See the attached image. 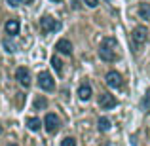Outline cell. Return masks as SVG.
Instances as JSON below:
<instances>
[{
	"label": "cell",
	"instance_id": "20",
	"mask_svg": "<svg viewBox=\"0 0 150 146\" xmlns=\"http://www.w3.org/2000/svg\"><path fill=\"white\" fill-rule=\"evenodd\" d=\"M8 4H10L11 8H15L17 4H21V0H8Z\"/></svg>",
	"mask_w": 150,
	"mask_h": 146
},
{
	"label": "cell",
	"instance_id": "2",
	"mask_svg": "<svg viewBox=\"0 0 150 146\" xmlns=\"http://www.w3.org/2000/svg\"><path fill=\"white\" fill-rule=\"evenodd\" d=\"M38 85H40L44 91H53L55 89V80L51 78L50 72H40L38 74Z\"/></svg>",
	"mask_w": 150,
	"mask_h": 146
},
{
	"label": "cell",
	"instance_id": "21",
	"mask_svg": "<svg viewBox=\"0 0 150 146\" xmlns=\"http://www.w3.org/2000/svg\"><path fill=\"white\" fill-rule=\"evenodd\" d=\"M21 4H33V0H21Z\"/></svg>",
	"mask_w": 150,
	"mask_h": 146
},
{
	"label": "cell",
	"instance_id": "24",
	"mask_svg": "<svg viewBox=\"0 0 150 146\" xmlns=\"http://www.w3.org/2000/svg\"><path fill=\"white\" fill-rule=\"evenodd\" d=\"M10 146H15V144H10Z\"/></svg>",
	"mask_w": 150,
	"mask_h": 146
},
{
	"label": "cell",
	"instance_id": "1",
	"mask_svg": "<svg viewBox=\"0 0 150 146\" xmlns=\"http://www.w3.org/2000/svg\"><path fill=\"white\" fill-rule=\"evenodd\" d=\"M118 42L116 38H105V40L101 42V48H99V57L103 61H108V63H114L118 61Z\"/></svg>",
	"mask_w": 150,
	"mask_h": 146
},
{
	"label": "cell",
	"instance_id": "8",
	"mask_svg": "<svg viewBox=\"0 0 150 146\" xmlns=\"http://www.w3.org/2000/svg\"><path fill=\"white\" fill-rule=\"evenodd\" d=\"M99 104H101V108L110 110V108H114V106L118 104V101L114 99V95H110V93H103L99 97Z\"/></svg>",
	"mask_w": 150,
	"mask_h": 146
},
{
	"label": "cell",
	"instance_id": "23",
	"mask_svg": "<svg viewBox=\"0 0 150 146\" xmlns=\"http://www.w3.org/2000/svg\"><path fill=\"white\" fill-rule=\"evenodd\" d=\"M53 2H61V0H53Z\"/></svg>",
	"mask_w": 150,
	"mask_h": 146
},
{
	"label": "cell",
	"instance_id": "14",
	"mask_svg": "<svg viewBox=\"0 0 150 146\" xmlns=\"http://www.w3.org/2000/svg\"><path fill=\"white\" fill-rule=\"evenodd\" d=\"M139 17L141 19H150V4H141L139 6Z\"/></svg>",
	"mask_w": 150,
	"mask_h": 146
},
{
	"label": "cell",
	"instance_id": "7",
	"mask_svg": "<svg viewBox=\"0 0 150 146\" xmlns=\"http://www.w3.org/2000/svg\"><path fill=\"white\" fill-rule=\"evenodd\" d=\"M105 82L110 85V87H122V74L116 72V70H110L105 76Z\"/></svg>",
	"mask_w": 150,
	"mask_h": 146
},
{
	"label": "cell",
	"instance_id": "19",
	"mask_svg": "<svg viewBox=\"0 0 150 146\" xmlns=\"http://www.w3.org/2000/svg\"><path fill=\"white\" fill-rule=\"evenodd\" d=\"M84 2H86V4H88V6H89V8H95V6H97V4H99V0H84Z\"/></svg>",
	"mask_w": 150,
	"mask_h": 146
},
{
	"label": "cell",
	"instance_id": "17",
	"mask_svg": "<svg viewBox=\"0 0 150 146\" xmlns=\"http://www.w3.org/2000/svg\"><path fill=\"white\" fill-rule=\"evenodd\" d=\"M4 46H6V49L10 51V53H13V51H17V46H15V44H11L10 40H6V42H4Z\"/></svg>",
	"mask_w": 150,
	"mask_h": 146
},
{
	"label": "cell",
	"instance_id": "18",
	"mask_svg": "<svg viewBox=\"0 0 150 146\" xmlns=\"http://www.w3.org/2000/svg\"><path fill=\"white\" fill-rule=\"evenodd\" d=\"M61 146H76V140H74L72 137H67V139L61 142Z\"/></svg>",
	"mask_w": 150,
	"mask_h": 146
},
{
	"label": "cell",
	"instance_id": "22",
	"mask_svg": "<svg viewBox=\"0 0 150 146\" xmlns=\"http://www.w3.org/2000/svg\"><path fill=\"white\" fill-rule=\"evenodd\" d=\"M0 133H2V125H0Z\"/></svg>",
	"mask_w": 150,
	"mask_h": 146
},
{
	"label": "cell",
	"instance_id": "15",
	"mask_svg": "<svg viewBox=\"0 0 150 146\" xmlns=\"http://www.w3.org/2000/svg\"><path fill=\"white\" fill-rule=\"evenodd\" d=\"M51 66H53V70L57 74H63V63H61V59H59L57 55H53V57H51Z\"/></svg>",
	"mask_w": 150,
	"mask_h": 146
},
{
	"label": "cell",
	"instance_id": "16",
	"mask_svg": "<svg viewBox=\"0 0 150 146\" xmlns=\"http://www.w3.org/2000/svg\"><path fill=\"white\" fill-rule=\"evenodd\" d=\"M48 106V101H46L44 97H36L34 99V110H42Z\"/></svg>",
	"mask_w": 150,
	"mask_h": 146
},
{
	"label": "cell",
	"instance_id": "12",
	"mask_svg": "<svg viewBox=\"0 0 150 146\" xmlns=\"http://www.w3.org/2000/svg\"><path fill=\"white\" fill-rule=\"evenodd\" d=\"M97 125H99V131H101V133H106V131H108L110 127H112V123H110V120H108V118H105V116H103V118H99V121H97Z\"/></svg>",
	"mask_w": 150,
	"mask_h": 146
},
{
	"label": "cell",
	"instance_id": "3",
	"mask_svg": "<svg viewBox=\"0 0 150 146\" xmlns=\"http://www.w3.org/2000/svg\"><path fill=\"white\" fill-rule=\"evenodd\" d=\"M146 38H148V30H146V27H135L133 29V34H131V40H133V44L135 46H143L144 42H146Z\"/></svg>",
	"mask_w": 150,
	"mask_h": 146
},
{
	"label": "cell",
	"instance_id": "11",
	"mask_svg": "<svg viewBox=\"0 0 150 146\" xmlns=\"http://www.w3.org/2000/svg\"><path fill=\"white\" fill-rule=\"evenodd\" d=\"M78 97H80L82 101H89V97H91V87H89L88 84L80 85V89H78Z\"/></svg>",
	"mask_w": 150,
	"mask_h": 146
},
{
	"label": "cell",
	"instance_id": "13",
	"mask_svg": "<svg viewBox=\"0 0 150 146\" xmlns=\"http://www.w3.org/2000/svg\"><path fill=\"white\" fill-rule=\"evenodd\" d=\"M27 127H29L30 131H40L42 121L38 120V118H30V120H27Z\"/></svg>",
	"mask_w": 150,
	"mask_h": 146
},
{
	"label": "cell",
	"instance_id": "10",
	"mask_svg": "<svg viewBox=\"0 0 150 146\" xmlns=\"http://www.w3.org/2000/svg\"><path fill=\"white\" fill-rule=\"evenodd\" d=\"M55 49L61 51V53H65V55H70V53H72V44H70L67 38H63V40H59V42H57Z\"/></svg>",
	"mask_w": 150,
	"mask_h": 146
},
{
	"label": "cell",
	"instance_id": "5",
	"mask_svg": "<svg viewBox=\"0 0 150 146\" xmlns=\"http://www.w3.org/2000/svg\"><path fill=\"white\" fill-rule=\"evenodd\" d=\"M15 80H17L23 87H29L30 85V72H29V68H27V66H19V68L15 70Z\"/></svg>",
	"mask_w": 150,
	"mask_h": 146
},
{
	"label": "cell",
	"instance_id": "6",
	"mask_svg": "<svg viewBox=\"0 0 150 146\" xmlns=\"http://www.w3.org/2000/svg\"><path fill=\"white\" fill-rule=\"evenodd\" d=\"M40 27L44 32H55V30H59V21H55L53 17H50V15H46V17L40 19Z\"/></svg>",
	"mask_w": 150,
	"mask_h": 146
},
{
	"label": "cell",
	"instance_id": "9",
	"mask_svg": "<svg viewBox=\"0 0 150 146\" xmlns=\"http://www.w3.org/2000/svg\"><path fill=\"white\" fill-rule=\"evenodd\" d=\"M4 29H6V34H10V36H15V34H19V29H21V25H19L17 19H10V21H6Z\"/></svg>",
	"mask_w": 150,
	"mask_h": 146
},
{
	"label": "cell",
	"instance_id": "4",
	"mask_svg": "<svg viewBox=\"0 0 150 146\" xmlns=\"http://www.w3.org/2000/svg\"><path fill=\"white\" fill-rule=\"evenodd\" d=\"M59 125H61V121H59L57 114H48V116L44 118V129L48 133H55L59 129Z\"/></svg>",
	"mask_w": 150,
	"mask_h": 146
}]
</instances>
